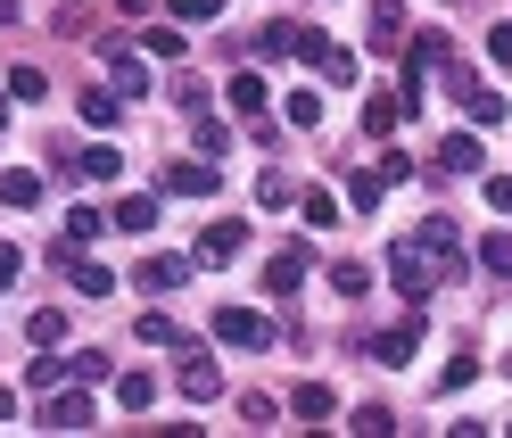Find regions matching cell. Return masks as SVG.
<instances>
[{
	"label": "cell",
	"instance_id": "obj_10",
	"mask_svg": "<svg viewBox=\"0 0 512 438\" xmlns=\"http://www.w3.org/2000/svg\"><path fill=\"white\" fill-rule=\"evenodd\" d=\"M298 42H306V25H290V17H273V25H256V42H248V50H256V58H290Z\"/></svg>",
	"mask_w": 512,
	"mask_h": 438
},
{
	"label": "cell",
	"instance_id": "obj_40",
	"mask_svg": "<svg viewBox=\"0 0 512 438\" xmlns=\"http://www.w3.org/2000/svg\"><path fill=\"white\" fill-rule=\"evenodd\" d=\"M141 339L149 348H174V315H141Z\"/></svg>",
	"mask_w": 512,
	"mask_h": 438
},
{
	"label": "cell",
	"instance_id": "obj_29",
	"mask_svg": "<svg viewBox=\"0 0 512 438\" xmlns=\"http://www.w3.org/2000/svg\"><path fill=\"white\" fill-rule=\"evenodd\" d=\"M25 331H34V348H58V339H67V315H58V306H42Z\"/></svg>",
	"mask_w": 512,
	"mask_h": 438
},
{
	"label": "cell",
	"instance_id": "obj_38",
	"mask_svg": "<svg viewBox=\"0 0 512 438\" xmlns=\"http://www.w3.org/2000/svg\"><path fill=\"white\" fill-rule=\"evenodd\" d=\"M9 91H17V100H42L50 75H42V67H17V75H9Z\"/></svg>",
	"mask_w": 512,
	"mask_h": 438
},
{
	"label": "cell",
	"instance_id": "obj_17",
	"mask_svg": "<svg viewBox=\"0 0 512 438\" xmlns=\"http://www.w3.org/2000/svg\"><path fill=\"white\" fill-rule=\"evenodd\" d=\"M116 405H124V414H149V405H157V381H149V372H116Z\"/></svg>",
	"mask_w": 512,
	"mask_h": 438
},
{
	"label": "cell",
	"instance_id": "obj_9",
	"mask_svg": "<svg viewBox=\"0 0 512 438\" xmlns=\"http://www.w3.org/2000/svg\"><path fill=\"white\" fill-rule=\"evenodd\" d=\"M133 281H141V290H182V281H190V257H141Z\"/></svg>",
	"mask_w": 512,
	"mask_h": 438
},
{
	"label": "cell",
	"instance_id": "obj_18",
	"mask_svg": "<svg viewBox=\"0 0 512 438\" xmlns=\"http://www.w3.org/2000/svg\"><path fill=\"white\" fill-rule=\"evenodd\" d=\"M397 34H405V9H397V0H380V9H372V50H397Z\"/></svg>",
	"mask_w": 512,
	"mask_h": 438
},
{
	"label": "cell",
	"instance_id": "obj_34",
	"mask_svg": "<svg viewBox=\"0 0 512 438\" xmlns=\"http://www.w3.org/2000/svg\"><path fill=\"white\" fill-rule=\"evenodd\" d=\"M347 422H356L364 438H380V430H397V414H389V405H356V414H347Z\"/></svg>",
	"mask_w": 512,
	"mask_h": 438
},
{
	"label": "cell",
	"instance_id": "obj_16",
	"mask_svg": "<svg viewBox=\"0 0 512 438\" xmlns=\"http://www.w3.org/2000/svg\"><path fill=\"white\" fill-rule=\"evenodd\" d=\"M397 116H405V100H397V91H380V100H364V133H372V141H389V133H397Z\"/></svg>",
	"mask_w": 512,
	"mask_h": 438
},
{
	"label": "cell",
	"instance_id": "obj_25",
	"mask_svg": "<svg viewBox=\"0 0 512 438\" xmlns=\"http://www.w3.org/2000/svg\"><path fill=\"white\" fill-rule=\"evenodd\" d=\"M380 191H389V182H380V166H364L356 182H347V207H364V215H372V207H380Z\"/></svg>",
	"mask_w": 512,
	"mask_h": 438
},
{
	"label": "cell",
	"instance_id": "obj_22",
	"mask_svg": "<svg viewBox=\"0 0 512 438\" xmlns=\"http://www.w3.org/2000/svg\"><path fill=\"white\" fill-rule=\"evenodd\" d=\"M67 273H75V290H83V298H116V273H108V265H83V257H75Z\"/></svg>",
	"mask_w": 512,
	"mask_h": 438
},
{
	"label": "cell",
	"instance_id": "obj_27",
	"mask_svg": "<svg viewBox=\"0 0 512 438\" xmlns=\"http://www.w3.org/2000/svg\"><path fill=\"white\" fill-rule=\"evenodd\" d=\"M331 290H347V298H364V290H372V265H356V257H347V265H331Z\"/></svg>",
	"mask_w": 512,
	"mask_h": 438
},
{
	"label": "cell",
	"instance_id": "obj_13",
	"mask_svg": "<svg viewBox=\"0 0 512 438\" xmlns=\"http://www.w3.org/2000/svg\"><path fill=\"white\" fill-rule=\"evenodd\" d=\"M0 207H42V174L34 166H9V174H0Z\"/></svg>",
	"mask_w": 512,
	"mask_h": 438
},
{
	"label": "cell",
	"instance_id": "obj_6",
	"mask_svg": "<svg viewBox=\"0 0 512 438\" xmlns=\"http://www.w3.org/2000/svg\"><path fill=\"white\" fill-rule=\"evenodd\" d=\"M100 58H108V83L124 91V100H141V91H149V67H141V58H133V50H124L116 34H108V50H100Z\"/></svg>",
	"mask_w": 512,
	"mask_h": 438
},
{
	"label": "cell",
	"instance_id": "obj_44",
	"mask_svg": "<svg viewBox=\"0 0 512 438\" xmlns=\"http://www.w3.org/2000/svg\"><path fill=\"white\" fill-rule=\"evenodd\" d=\"M9 414H17V389H0V422H9Z\"/></svg>",
	"mask_w": 512,
	"mask_h": 438
},
{
	"label": "cell",
	"instance_id": "obj_14",
	"mask_svg": "<svg viewBox=\"0 0 512 438\" xmlns=\"http://www.w3.org/2000/svg\"><path fill=\"white\" fill-rule=\"evenodd\" d=\"M298 281H306V248H281V257L265 265V290H273V298H290Z\"/></svg>",
	"mask_w": 512,
	"mask_h": 438
},
{
	"label": "cell",
	"instance_id": "obj_35",
	"mask_svg": "<svg viewBox=\"0 0 512 438\" xmlns=\"http://www.w3.org/2000/svg\"><path fill=\"white\" fill-rule=\"evenodd\" d=\"M256 199H265V207H290L298 182H290V174H265V182H256Z\"/></svg>",
	"mask_w": 512,
	"mask_h": 438
},
{
	"label": "cell",
	"instance_id": "obj_7",
	"mask_svg": "<svg viewBox=\"0 0 512 438\" xmlns=\"http://www.w3.org/2000/svg\"><path fill=\"white\" fill-rule=\"evenodd\" d=\"M413 348H422V306H413L405 323L380 331V348H372V356H380V364H413Z\"/></svg>",
	"mask_w": 512,
	"mask_h": 438
},
{
	"label": "cell",
	"instance_id": "obj_11",
	"mask_svg": "<svg viewBox=\"0 0 512 438\" xmlns=\"http://www.w3.org/2000/svg\"><path fill=\"white\" fill-rule=\"evenodd\" d=\"M240 257V224H207L199 232V257H190V265H232Z\"/></svg>",
	"mask_w": 512,
	"mask_h": 438
},
{
	"label": "cell",
	"instance_id": "obj_1",
	"mask_svg": "<svg viewBox=\"0 0 512 438\" xmlns=\"http://www.w3.org/2000/svg\"><path fill=\"white\" fill-rule=\"evenodd\" d=\"M463 273V248H455V224H422V232H405L389 240V281L413 298V306H430L438 298V281H455Z\"/></svg>",
	"mask_w": 512,
	"mask_h": 438
},
{
	"label": "cell",
	"instance_id": "obj_15",
	"mask_svg": "<svg viewBox=\"0 0 512 438\" xmlns=\"http://www.w3.org/2000/svg\"><path fill=\"white\" fill-rule=\"evenodd\" d=\"M438 166L446 174H479V133H446L438 141Z\"/></svg>",
	"mask_w": 512,
	"mask_h": 438
},
{
	"label": "cell",
	"instance_id": "obj_5",
	"mask_svg": "<svg viewBox=\"0 0 512 438\" xmlns=\"http://www.w3.org/2000/svg\"><path fill=\"white\" fill-rule=\"evenodd\" d=\"M223 100H232V116H240V124H256V133H265V100H273V91H265V75H256V67H240Z\"/></svg>",
	"mask_w": 512,
	"mask_h": 438
},
{
	"label": "cell",
	"instance_id": "obj_37",
	"mask_svg": "<svg viewBox=\"0 0 512 438\" xmlns=\"http://www.w3.org/2000/svg\"><path fill=\"white\" fill-rule=\"evenodd\" d=\"M67 372H75V381H108V356L83 348V356H67Z\"/></svg>",
	"mask_w": 512,
	"mask_h": 438
},
{
	"label": "cell",
	"instance_id": "obj_41",
	"mask_svg": "<svg viewBox=\"0 0 512 438\" xmlns=\"http://www.w3.org/2000/svg\"><path fill=\"white\" fill-rule=\"evenodd\" d=\"M488 207H496V215H512V174H488Z\"/></svg>",
	"mask_w": 512,
	"mask_h": 438
},
{
	"label": "cell",
	"instance_id": "obj_4",
	"mask_svg": "<svg viewBox=\"0 0 512 438\" xmlns=\"http://www.w3.org/2000/svg\"><path fill=\"white\" fill-rule=\"evenodd\" d=\"M157 191H174V199H215V191H223V174H215L207 158H190V166L174 158L166 174H157Z\"/></svg>",
	"mask_w": 512,
	"mask_h": 438
},
{
	"label": "cell",
	"instance_id": "obj_32",
	"mask_svg": "<svg viewBox=\"0 0 512 438\" xmlns=\"http://www.w3.org/2000/svg\"><path fill=\"white\" fill-rule=\"evenodd\" d=\"M75 174H83V182H116V149H83Z\"/></svg>",
	"mask_w": 512,
	"mask_h": 438
},
{
	"label": "cell",
	"instance_id": "obj_33",
	"mask_svg": "<svg viewBox=\"0 0 512 438\" xmlns=\"http://www.w3.org/2000/svg\"><path fill=\"white\" fill-rule=\"evenodd\" d=\"M223 0H174V25H215Z\"/></svg>",
	"mask_w": 512,
	"mask_h": 438
},
{
	"label": "cell",
	"instance_id": "obj_26",
	"mask_svg": "<svg viewBox=\"0 0 512 438\" xmlns=\"http://www.w3.org/2000/svg\"><path fill=\"white\" fill-rule=\"evenodd\" d=\"M157 224V199H116V232H149Z\"/></svg>",
	"mask_w": 512,
	"mask_h": 438
},
{
	"label": "cell",
	"instance_id": "obj_8",
	"mask_svg": "<svg viewBox=\"0 0 512 438\" xmlns=\"http://www.w3.org/2000/svg\"><path fill=\"white\" fill-rule=\"evenodd\" d=\"M42 414H50L58 430H91V397H83V389H50V397H42Z\"/></svg>",
	"mask_w": 512,
	"mask_h": 438
},
{
	"label": "cell",
	"instance_id": "obj_36",
	"mask_svg": "<svg viewBox=\"0 0 512 438\" xmlns=\"http://www.w3.org/2000/svg\"><path fill=\"white\" fill-rule=\"evenodd\" d=\"M174 100H182V116H199L207 108V83L199 75H174Z\"/></svg>",
	"mask_w": 512,
	"mask_h": 438
},
{
	"label": "cell",
	"instance_id": "obj_2",
	"mask_svg": "<svg viewBox=\"0 0 512 438\" xmlns=\"http://www.w3.org/2000/svg\"><path fill=\"white\" fill-rule=\"evenodd\" d=\"M174 364H182V397H190V405H207V397H223V372H215V348H199V339H182V348H174Z\"/></svg>",
	"mask_w": 512,
	"mask_h": 438
},
{
	"label": "cell",
	"instance_id": "obj_20",
	"mask_svg": "<svg viewBox=\"0 0 512 438\" xmlns=\"http://www.w3.org/2000/svg\"><path fill=\"white\" fill-rule=\"evenodd\" d=\"M298 215H306V232H331L339 224V199L331 191H298Z\"/></svg>",
	"mask_w": 512,
	"mask_h": 438
},
{
	"label": "cell",
	"instance_id": "obj_39",
	"mask_svg": "<svg viewBox=\"0 0 512 438\" xmlns=\"http://www.w3.org/2000/svg\"><path fill=\"white\" fill-rule=\"evenodd\" d=\"M405 174H413V158H405V149H380V182H389V191H397Z\"/></svg>",
	"mask_w": 512,
	"mask_h": 438
},
{
	"label": "cell",
	"instance_id": "obj_24",
	"mask_svg": "<svg viewBox=\"0 0 512 438\" xmlns=\"http://www.w3.org/2000/svg\"><path fill=\"white\" fill-rule=\"evenodd\" d=\"M190 141H199V158H215V149L232 141V133H223V116H207V108H199V116H190Z\"/></svg>",
	"mask_w": 512,
	"mask_h": 438
},
{
	"label": "cell",
	"instance_id": "obj_3",
	"mask_svg": "<svg viewBox=\"0 0 512 438\" xmlns=\"http://www.w3.org/2000/svg\"><path fill=\"white\" fill-rule=\"evenodd\" d=\"M215 339H223V348H273V323L265 315H256V306H215Z\"/></svg>",
	"mask_w": 512,
	"mask_h": 438
},
{
	"label": "cell",
	"instance_id": "obj_31",
	"mask_svg": "<svg viewBox=\"0 0 512 438\" xmlns=\"http://www.w3.org/2000/svg\"><path fill=\"white\" fill-rule=\"evenodd\" d=\"M463 108H471V124H504V100H496V91H479V83L463 91Z\"/></svg>",
	"mask_w": 512,
	"mask_h": 438
},
{
	"label": "cell",
	"instance_id": "obj_42",
	"mask_svg": "<svg viewBox=\"0 0 512 438\" xmlns=\"http://www.w3.org/2000/svg\"><path fill=\"white\" fill-rule=\"evenodd\" d=\"M488 58H496V67H512V25H496V34H488Z\"/></svg>",
	"mask_w": 512,
	"mask_h": 438
},
{
	"label": "cell",
	"instance_id": "obj_28",
	"mask_svg": "<svg viewBox=\"0 0 512 438\" xmlns=\"http://www.w3.org/2000/svg\"><path fill=\"white\" fill-rule=\"evenodd\" d=\"M281 116H290L298 133H314V124H323V100H314V91H290V108H281Z\"/></svg>",
	"mask_w": 512,
	"mask_h": 438
},
{
	"label": "cell",
	"instance_id": "obj_30",
	"mask_svg": "<svg viewBox=\"0 0 512 438\" xmlns=\"http://www.w3.org/2000/svg\"><path fill=\"white\" fill-rule=\"evenodd\" d=\"M116 108H124V100H116V83H100V91H83V116H91V124H116Z\"/></svg>",
	"mask_w": 512,
	"mask_h": 438
},
{
	"label": "cell",
	"instance_id": "obj_23",
	"mask_svg": "<svg viewBox=\"0 0 512 438\" xmlns=\"http://www.w3.org/2000/svg\"><path fill=\"white\" fill-rule=\"evenodd\" d=\"M479 265H488L496 281H512V232H488V240H479Z\"/></svg>",
	"mask_w": 512,
	"mask_h": 438
},
{
	"label": "cell",
	"instance_id": "obj_21",
	"mask_svg": "<svg viewBox=\"0 0 512 438\" xmlns=\"http://www.w3.org/2000/svg\"><path fill=\"white\" fill-rule=\"evenodd\" d=\"M100 232H108V215H100V207H67V240H75V248H91Z\"/></svg>",
	"mask_w": 512,
	"mask_h": 438
},
{
	"label": "cell",
	"instance_id": "obj_43",
	"mask_svg": "<svg viewBox=\"0 0 512 438\" xmlns=\"http://www.w3.org/2000/svg\"><path fill=\"white\" fill-rule=\"evenodd\" d=\"M17 265H25V257H17L9 240H0V290H9V281H17Z\"/></svg>",
	"mask_w": 512,
	"mask_h": 438
},
{
	"label": "cell",
	"instance_id": "obj_45",
	"mask_svg": "<svg viewBox=\"0 0 512 438\" xmlns=\"http://www.w3.org/2000/svg\"><path fill=\"white\" fill-rule=\"evenodd\" d=\"M17 9H25V0H0V25H9V17H17Z\"/></svg>",
	"mask_w": 512,
	"mask_h": 438
},
{
	"label": "cell",
	"instance_id": "obj_12",
	"mask_svg": "<svg viewBox=\"0 0 512 438\" xmlns=\"http://www.w3.org/2000/svg\"><path fill=\"white\" fill-rule=\"evenodd\" d=\"M290 414H298V422H331V414H339V397H331L323 381H298V389H290Z\"/></svg>",
	"mask_w": 512,
	"mask_h": 438
},
{
	"label": "cell",
	"instance_id": "obj_19",
	"mask_svg": "<svg viewBox=\"0 0 512 438\" xmlns=\"http://www.w3.org/2000/svg\"><path fill=\"white\" fill-rule=\"evenodd\" d=\"M67 381H75V372L58 364L50 348H42V364H25V389H34V397H50V389H67Z\"/></svg>",
	"mask_w": 512,
	"mask_h": 438
}]
</instances>
